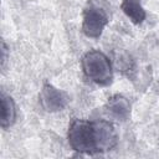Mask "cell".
<instances>
[{"instance_id":"1","label":"cell","mask_w":159,"mask_h":159,"mask_svg":"<svg viewBox=\"0 0 159 159\" xmlns=\"http://www.w3.org/2000/svg\"><path fill=\"white\" fill-rule=\"evenodd\" d=\"M67 139L75 152L97 154L112 150L118 143V134L113 124L108 120L76 118L70 123Z\"/></svg>"},{"instance_id":"2","label":"cell","mask_w":159,"mask_h":159,"mask_svg":"<svg viewBox=\"0 0 159 159\" xmlns=\"http://www.w3.org/2000/svg\"><path fill=\"white\" fill-rule=\"evenodd\" d=\"M81 67L84 77L97 86H108L113 80L111 60L99 50H89L81 58Z\"/></svg>"},{"instance_id":"3","label":"cell","mask_w":159,"mask_h":159,"mask_svg":"<svg viewBox=\"0 0 159 159\" xmlns=\"http://www.w3.org/2000/svg\"><path fill=\"white\" fill-rule=\"evenodd\" d=\"M109 19L106 10L98 4L91 1L83 10L82 19V32L89 39H98L104 27L108 25Z\"/></svg>"},{"instance_id":"4","label":"cell","mask_w":159,"mask_h":159,"mask_svg":"<svg viewBox=\"0 0 159 159\" xmlns=\"http://www.w3.org/2000/svg\"><path fill=\"white\" fill-rule=\"evenodd\" d=\"M40 104L50 113L62 111L68 103V96L62 89L55 87L51 83H45L40 92Z\"/></svg>"},{"instance_id":"5","label":"cell","mask_w":159,"mask_h":159,"mask_svg":"<svg viewBox=\"0 0 159 159\" xmlns=\"http://www.w3.org/2000/svg\"><path fill=\"white\" fill-rule=\"evenodd\" d=\"M106 112L113 119L124 122L130 117V103L127 97L122 94H113L106 103Z\"/></svg>"},{"instance_id":"6","label":"cell","mask_w":159,"mask_h":159,"mask_svg":"<svg viewBox=\"0 0 159 159\" xmlns=\"http://www.w3.org/2000/svg\"><path fill=\"white\" fill-rule=\"evenodd\" d=\"M1 118H0V125L1 128L6 129L10 128L15 120H16V104L9 94L5 92L1 93Z\"/></svg>"},{"instance_id":"7","label":"cell","mask_w":159,"mask_h":159,"mask_svg":"<svg viewBox=\"0 0 159 159\" xmlns=\"http://www.w3.org/2000/svg\"><path fill=\"white\" fill-rule=\"evenodd\" d=\"M120 9L134 25H140L147 19V12L142 6L140 0H122Z\"/></svg>"},{"instance_id":"8","label":"cell","mask_w":159,"mask_h":159,"mask_svg":"<svg viewBox=\"0 0 159 159\" xmlns=\"http://www.w3.org/2000/svg\"><path fill=\"white\" fill-rule=\"evenodd\" d=\"M1 66L4 67L5 66V62H6V58H7V48H6V45L5 42H2L1 45Z\"/></svg>"}]
</instances>
